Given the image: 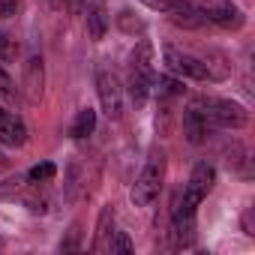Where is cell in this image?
<instances>
[{"label": "cell", "instance_id": "21", "mask_svg": "<svg viewBox=\"0 0 255 255\" xmlns=\"http://www.w3.org/2000/svg\"><path fill=\"white\" fill-rule=\"evenodd\" d=\"M15 57H18V42H15V36H9V33L0 30V63H12Z\"/></svg>", "mask_w": 255, "mask_h": 255}, {"label": "cell", "instance_id": "25", "mask_svg": "<svg viewBox=\"0 0 255 255\" xmlns=\"http://www.w3.org/2000/svg\"><path fill=\"white\" fill-rule=\"evenodd\" d=\"M3 168H6V156H3V153H0V171H3Z\"/></svg>", "mask_w": 255, "mask_h": 255}, {"label": "cell", "instance_id": "3", "mask_svg": "<svg viewBox=\"0 0 255 255\" xmlns=\"http://www.w3.org/2000/svg\"><path fill=\"white\" fill-rule=\"evenodd\" d=\"M195 108H201L207 114V120L219 129H243L249 123V111L240 105V102H231V99H219V96H195L192 102Z\"/></svg>", "mask_w": 255, "mask_h": 255}, {"label": "cell", "instance_id": "17", "mask_svg": "<svg viewBox=\"0 0 255 255\" xmlns=\"http://www.w3.org/2000/svg\"><path fill=\"white\" fill-rule=\"evenodd\" d=\"M93 129H96V111L87 105V108H81L78 111V117H75V123H72V129H69V135L72 138H87V135H93Z\"/></svg>", "mask_w": 255, "mask_h": 255}, {"label": "cell", "instance_id": "9", "mask_svg": "<svg viewBox=\"0 0 255 255\" xmlns=\"http://www.w3.org/2000/svg\"><path fill=\"white\" fill-rule=\"evenodd\" d=\"M24 93H27V99L30 102H39L42 99V87H45V66H42V57L39 54H33V57H27V63H24Z\"/></svg>", "mask_w": 255, "mask_h": 255}, {"label": "cell", "instance_id": "6", "mask_svg": "<svg viewBox=\"0 0 255 255\" xmlns=\"http://www.w3.org/2000/svg\"><path fill=\"white\" fill-rule=\"evenodd\" d=\"M162 63H165V69H168L171 75H177V78L207 81V69H204L201 57H195V54H186V51H177V48H165Z\"/></svg>", "mask_w": 255, "mask_h": 255}, {"label": "cell", "instance_id": "20", "mask_svg": "<svg viewBox=\"0 0 255 255\" xmlns=\"http://www.w3.org/2000/svg\"><path fill=\"white\" fill-rule=\"evenodd\" d=\"M135 246H132V240H129V234L126 231H114L111 234V240H108V252L111 255H129Z\"/></svg>", "mask_w": 255, "mask_h": 255}, {"label": "cell", "instance_id": "13", "mask_svg": "<svg viewBox=\"0 0 255 255\" xmlns=\"http://www.w3.org/2000/svg\"><path fill=\"white\" fill-rule=\"evenodd\" d=\"M150 93L159 99V102H168V99H174V96H180L183 93V81L177 78V75H156L153 72V78H150Z\"/></svg>", "mask_w": 255, "mask_h": 255}, {"label": "cell", "instance_id": "10", "mask_svg": "<svg viewBox=\"0 0 255 255\" xmlns=\"http://www.w3.org/2000/svg\"><path fill=\"white\" fill-rule=\"evenodd\" d=\"M171 246L174 249H189L195 243V213H171Z\"/></svg>", "mask_w": 255, "mask_h": 255}, {"label": "cell", "instance_id": "5", "mask_svg": "<svg viewBox=\"0 0 255 255\" xmlns=\"http://www.w3.org/2000/svg\"><path fill=\"white\" fill-rule=\"evenodd\" d=\"M198 9H201V15L207 21H213V24H219L225 30H240L243 21H246L243 12H240V6L231 3V0H201Z\"/></svg>", "mask_w": 255, "mask_h": 255}, {"label": "cell", "instance_id": "24", "mask_svg": "<svg viewBox=\"0 0 255 255\" xmlns=\"http://www.w3.org/2000/svg\"><path fill=\"white\" fill-rule=\"evenodd\" d=\"M15 0H0V18H9V15H15Z\"/></svg>", "mask_w": 255, "mask_h": 255}, {"label": "cell", "instance_id": "12", "mask_svg": "<svg viewBox=\"0 0 255 255\" xmlns=\"http://www.w3.org/2000/svg\"><path fill=\"white\" fill-rule=\"evenodd\" d=\"M87 33H90V39L93 42H99L102 36H105V30H108V9H105V3L102 0H87Z\"/></svg>", "mask_w": 255, "mask_h": 255}, {"label": "cell", "instance_id": "23", "mask_svg": "<svg viewBox=\"0 0 255 255\" xmlns=\"http://www.w3.org/2000/svg\"><path fill=\"white\" fill-rule=\"evenodd\" d=\"M141 3L144 6H150V9H159V12H168L174 3H177V0H141Z\"/></svg>", "mask_w": 255, "mask_h": 255}, {"label": "cell", "instance_id": "19", "mask_svg": "<svg viewBox=\"0 0 255 255\" xmlns=\"http://www.w3.org/2000/svg\"><path fill=\"white\" fill-rule=\"evenodd\" d=\"M117 27H120L123 33H144V21L135 18L132 9H120V15H117Z\"/></svg>", "mask_w": 255, "mask_h": 255}, {"label": "cell", "instance_id": "4", "mask_svg": "<svg viewBox=\"0 0 255 255\" xmlns=\"http://www.w3.org/2000/svg\"><path fill=\"white\" fill-rule=\"evenodd\" d=\"M96 96L99 105L105 111L108 120H120L123 117V84L111 69H99L96 72Z\"/></svg>", "mask_w": 255, "mask_h": 255}, {"label": "cell", "instance_id": "22", "mask_svg": "<svg viewBox=\"0 0 255 255\" xmlns=\"http://www.w3.org/2000/svg\"><path fill=\"white\" fill-rule=\"evenodd\" d=\"M0 99H3V102H12L15 99V84H12V78L3 69H0Z\"/></svg>", "mask_w": 255, "mask_h": 255}, {"label": "cell", "instance_id": "27", "mask_svg": "<svg viewBox=\"0 0 255 255\" xmlns=\"http://www.w3.org/2000/svg\"><path fill=\"white\" fill-rule=\"evenodd\" d=\"M0 249H3V237H0Z\"/></svg>", "mask_w": 255, "mask_h": 255}, {"label": "cell", "instance_id": "26", "mask_svg": "<svg viewBox=\"0 0 255 255\" xmlns=\"http://www.w3.org/2000/svg\"><path fill=\"white\" fill-rule=\"evenodd\" d=\"M3 114H6V111H3V105H0V117H3Z\"/></svg>", "mask_w": 255, "mask_h": 255}, {"label": "cell", "instance_id": "1", "mask_svg": "<svg viewBox=\"0 0 255 255\" xmlns=\"http://www.w3.org/2000/svg\"><path fill=\"white\" fill-rule=\"evenodd\" d=\"M213 183H216V168H213L210 162H195V168H192V174H189L183 192L174 198V210H171V213H195L198 204H201V201L207 198V192L213 189Z\"/></svg>", "mask_w": 255, "mask_h": 255}, {"label": "cell", "instance_id": "16", "mask_svg": "<svg viewBox=\"0 0 255 255\" xmlns=\"http://www.w3.org/2000/svg\"><path fill=\"white\" fill-rule=\"evenodd\" d=\"M201 63H204V69H207V81H222V78H228V72H231V63H228V57H225L222 51H207V54L201 57Z\"/></svg>", "mask_w": 255, "mask_h": 255}, {"label": "cell", "instance_id": "11", "mask_svg": "<svg viewBox=\"0 0 255 255\" xmlns=\"http://www.w3.org/2000/svg\"><path fill=\"white\" fill-rule=\"evenodd\" d=\"M27 141V126L18 114L6 111L3 117H0V144H6V147H21Z\"/></svg>", "mask_w": 255, "mask_h": 255}, {"label": "cell", "instance_id": "15", "mask_svg": "<svg viewBox=\"0 0 255 255\" xmlns=\"http://www.w3.org/2000/svg\"><path fill=\"white\" fill-rule=\"evenodd\" d=\"M114 234V210L111 204L102 207L99 213V222H96V240H93V252H108V240Z\"/></svg>", "mask_w": 255, "mask_h": 255}, {"label": "cell", "instance_id": "7", "mask_svg": "<svg viewBox=\"0 0 255 255\" xmlns=\"http://www.w3.org/2000/svg\"><path fill=\"white\" fill-rule=\"evenodd\" d=\"M213 129H216V126L207 120V114H204L201 108L189 105V108L183 111V135H186L189 144H204V141L213 135Z\"/></svg>", "mask_w": 255, "mask_h": 255}, {"label": "cell", "instance_id": "8", "mask_svg": "<svg viewBox=\"0 0 255 255\" xmlns=\"http://www.w3.org/2000/svg\"><path fill=\"white\" fill-rule=\"evenodd\" d=\"M165 15H168V21H171L174 27H183V30H198V27L207 21L192 0H177V3H174Z\"/></svg>", "mask_w": 255, "mask_h": 255}, {"label": "cell", "instance_id": "18", "mask_svg": "<svg viewBox=\"0 0 255 255\" xmlns=\"http://www.w3.org/2000/svg\"><path fill=\"white\" fill-rule=\"evenodd\" d=\"M54 174H57V165L54 162H39L24 177H27V183H48V180H54Z\"/></svg>", "mask_w": 255, "mask_h": 255}, {"label": "cell", "instance_id": "14", "mask_svg": "<svg viewBox=\"0 0 255 255\" xmlns=\"http://www.w3.org/2000/svg\"><path fill=\"white\" fill-rule=\"evenodd\" d=\"M129 69L138 72V75L153 78V45H150L147 39H141V42L132 48V54H129Z\"/></svg>", "mask_w": 255, "mask_h": 255}, {"label": "cell", "instance_id": "2", "mask_svg": "<svg viewBox=\"0 0 255 255\" xmlns=\"http://www.w3.org/2000/svg\"><path fill=\"white\" fill-rule=\"evenodd\" d=\"M162 183H165V153H162V150H153V153L147 156L141 174H138L135 183H132V192H129L132 204H135V207H147V204L159 195Z\"/></svg>", "mask_w": 255, "mask_h": 255}]
</instances>
